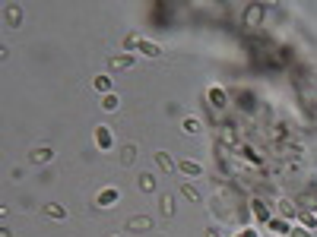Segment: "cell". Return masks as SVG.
Masks as SVG:
<instances>
[{
	"mask_svg": "<svg viewBox=\"0 0 317 237\" xmlns=\"http://www.w3.org/2000/svg\"><path fill=\"white\" fill-rule=\"evenodd\" d=\"M4 22H7V29H19V22H22V7L7 4V10H4Z\"/></svg>",
	"mask_w": 317,
	"mask_h": 237,
	"instance_id": "6da1fadb",
	"label": "cell"
},
{
	"mask_svg": "<svg viewBox=\"0 0 317 237\" xmlns=\"http://www.w3.org/2000/svg\"><path fill=\"white\" fill-rule=\"evenodd\" d=\"M51 158H54V152H51L48 146H35V149L29 152V161H32V164H48Z\"/></svg>",
	"mask_w": 317,
	"mask_h": 237,
	"instance_id": "7a4b0ae2",
	"label": "cell"
},
{
	"mask_svg": "<svg viewBox=\"0 0 317 237\" xmlns=\"http://www.w3.org/2000/svg\"><path fill=\"white\" fill-rule=\"evenodd\" d=\"M152 158H156V164H159V168L162 171H165V174H171V171H178V161H171V155H168V152H156V155H152Z\"/></svg>",
	"mask_w": 317,
	"mask_h": 237,
	"instance_id": "3957f363",
	"label": "cell"
},
{
	"mask_svg": "<svg viewBox=\"0 0 317 237\" xmlns=\"http://www.w3.org/2000/svg\"><path fill=\"white\" fill-rule=\"evenodd\" d=\"M149 228H152V218L149 215H133L130 221H127V231H137V234L140 231H149Z\"/></svg>",
	"mask_w": 317,
	"mask_h": 237,
	"instance_id": "277c9868",
	"label": "cell"
},
{
	"mask_svg": "<svg viewBox=\"0 0 317 237\" xmlns=\"http://www.w3.org/2000/svg\"><path fill=\"white\" fill-rule=\"evenodd\" d=\"M133 61H137V57L133 54H117V57H111V70H130L133 67Z\"/></svg>",
	"mask_w": 317,
	"mask_h": 237,
	"instance_id": "5b68a950",
	"label": "cell"
},
{
	"mask_svg": "<svg viewBox=\"0 0 317 237\" xmlns=\"http://www.w3.org/2000/svg\"><path fill=\"white\" fill-rule=\"evenodd\" d=\"M137 51H140V54H146V57H162V54H165V51H162V47H159L156 41H146V38L140 41V47H137Z\"/></svg>",
	"mask_w": 317,
	"mask_h": 237,
	"instance_id": "8992f818",
	"label": "cell"
},
{
	"mask_svg": "<svg viewBox=\"0 0 317 237\" xmlns=\"http://www.w3.org/2000/svg\"><path fill=\"white\" fill-rule=\"evenodd\" d=\"M178 171L184 174V177H200L203 174V168L197 161H178Z\"/></svg>",
	"mask_w": 317,
	"mask_h": 237,
	"instance_id": "52a82bcc",
	"label": "cell"
},
{
	"mask_svg": "<svg viewBox=\"0 0 317 237\" xmlns=\"http://www.w3.org/2000/svg\"><path fill=\"white\" fill-rule=\"evenodd\" d=\"M44 215L54 218V221H64V218H67V209H64L61 203H48V206H44Z\"/></svg>",
	"mask_w": 317,
	"mask_h": 237,
	"instance_id": "ba28073f",
	"label": "cell"
},
{
	"mask_svg": "<svg viewBox=\"0 0 317 237\" xmlns=\"http://www.w3.org/2000/svg\"><path fill=\"white\" fill-rule=\"evenodd\" d=\"M117 199H121V193H117V190H102L96 203H99V206H114Z\"/></svg>",
	"mask_w": 317,
	"mask_h": 237,
	"instance_id": "9c48e42d",
	"label": "cell"
},
{
	"mask_svg": "<svg viewBox=\"0 0 317 237\" xmlns=\"http://www.w3.org/2000/svg\"><path fill=\"white\" fill-rule=\"evenodd\" d=\"M279 215L283 218H298V209L292 206V199H279Z\"/></svg>",
	"mask_w": 317,
	"mask_h": 237,
	"instance_id": "30bf717a",
	"label": "cell"
},
{
	"mask_svg": "<svg viewBox=\"0 0 317 237\" xmlns=\"http://www.w3.org/2000/svg\"><path fill=\"white\" fill-rule=\"evenodd\" d=\"M137 187L143 190V193H152V190H156V177L152 174H140V181H137Z\"/></svg>",
	"mask_w": 317,
	"mask_h": 237,
	"instance_id": "8fae6325",
	"label": "cell"
},
{
	"mask_svg": "<svg viewBox=\"0 0 317 237\" xmlns=\"http://www.w3.org/2000/svg\"><path fill=\"white\" fill-rule=\"evenodd\" d=\"M266 228L273 231V234H289V231H292L289 224H286V218H269V224H266Z\"/></svg>",
	"mask_w": 317,
	"mask_h": 237,
	"instance_id": "7c38bea8",
	"label": "cell"
},
{
	"mask_svg": "<svg viewBox=\"0 0 317 237\" xmlns=\"http://www.w3.org/2000/svg\"><path fill=\"white\" fill-rule=\"evenodd\" d=\"M96 139H99L102 149H111V133H108V127H96Z\"/></svg>",
	"mask_w": 317,
	"mask_h": 237,
	"instance_id": "4fadbf2b",
	"label": "cell"
},
{
	"mask_svg": "<svg viewBox=\"0 0 317 237\" xmlns=\"http://www.w3.org/2000/svg\"><path fill=\"white\" fill-rule=\"evenodd\" d=\"M298 221H301L308 231H314V228H317V218L311 215V212H298Z\"/></svg>",
	"mask_w": 317,
	"mask_h": 237,
	"instance_id": "5bb4252c",
	"label": "cell"
},
{
	"mask_svg": "<svg viewBox=\"0 0 317 237\" xmlns=\"http://www.w3.org/2000/svg\"><path fill=\"white\" fill-rule=\"evenodd\" d=\"M96 89L105 92V95H111V79L108 76H96Z\"/></svg>",
	"mask_w": 317,
	"mask_h": 237,
	"instance_id": "9a60e30c",
	"label": "cell"
},
{
	"mask_svg": "<svg viewBox=\"0 0 317 237\" xmlns=\"http://www.w3.org/2000/svg\"><path fill=\"white\" fill-rule=\"evenodd\" d=\"M254 215L260 218V221H266V224H269V218H273V215L266 212V206H263V203H254Z\"/></svg>",
	"mask_w": 317,
	"mask_h": 237,
	"instance_id": "2e32d148",
	"label": "cell"
},
{
	"mask_svg": "<svg viewBox=\"0 0 317 237\" xmlns=\"http://www.w3.org/2000/svg\"><path fill=\"white\" fill-rule=\"evenodd\" d=\"M159 206H162V215H171V212H174L171 196H162V199H159Z\"/></svg>",
	"mask_w": 317,
	"mask_h": 237,
	"instance_id": "e0dca14e",
	"label": "cell"
},
{
	"mask_svg": "<svg viewBox=\"0 0 317 237\" xmlns=\"http://www.w3.org/2000/svg\"><path fill=\"white\" fill-rule=\"evenodd\" d=\"M102 108H105V111H117V98H114V95H105Z\"/></svg>",
	"mask_w": 317,
	"mask_h": 237,
	"instance_id": "ac0fdd59",
	"label": "cell"
},
{
	"mask_svg": "<svg viewBox=\"0 0 317 237\" xmlns=\"http://www.w3.org/2000/svg\"><path fill=\"white\" fill-rule=\"evenodd\" d=\"M289 237H314V231H308V228H298V224H295V228L289 231Z\"/></svg>",
	"mask_w": 317,
	"mask_h": 237,
	"instance_id": "d6986e66",
	"label": "cell"
},
{
	"mask_svg": "<svg viewBox=\"0 0 317 237\" xmlns=\"http://www.w3.org/2000/svg\"><path fill=\"white\" fill-rule=\"evenodd\" d=\"M181 190H184V196H187V199H194V203H197V199H200V193H197V190H194L191 184H184Z\"/></svg>",
	"mask_w": 317,
	"mask_h": 237,
	"instance_id": "ffe728a7",
	"label": "cell"
},
{
	"mask_svg": "<svg viewBox=\"0 0 317 237\" xmlns=\"http://www.w3.org/2000/svg\"><path fill=\"white\" fill-rule=\"evenodd\" d=\"M133 152H137L133 146H127V149H124V155H121V161H124V164H130V161L137 158V155H133Z\"/></svg>",
	"mask_w": 317,
	"mask_h": 237,
	"instance_id": "44dd1931",
	"label": "cell"
},
{
	"mask_svg": "<svg viewBox=\"0 0 317 237\" xmlns=\"http://www.w3.org/2000/svg\"><path fill=\"white\" fill-rule=\"evenodd\" d=\"M140 41H143V38H137V35H127V38H124V47H140Z\"/></svg>",
	"mask_w": 317,
	"mask_h": 237,
	"instance_id": "7402d4cb",
	"label": "cell"
},
{
	"mask_svg": "<svg viewBox=\"0 0 317 237\" xmlns=\"http://www.w3.org/2000/svg\"><path fill=\"white\" fill-rule=\"evenodd\" d=\"M197 130H200L197 121H184V133H197Z\"/></svg>",
	"mask_w": 317,
	"mask_h": 237,
	"instance_id": "603a6c76",
	"label": "cell"
},
{
	"mask_svg": "<svg viewBox=\"0 0 317 237\" xmlns=\"http://www.w3.org/2000/svg\"><path fill=\"white\" fill-rule=\"evenodd\" d=\"M209 98H213V101H219V104H225V95H222L219 89H213V92H209Z\"/></svg>",
	"mask_w": 317,
	"mask_h": 237,
	"instance_id": "cb8c5ba5",
	"label": "cell"
},
{
	"mask_svg": "<svg viewBox=\"0 0 317 237\" xmlns=\"http://www.w3.org/2000/svg\"><path fill=\"white\" fill-rule=\"evenodd\" d=\"M206 237H222V234L219 231H206Z\"/></svg>",
	"mask_w": 317,
	"mask_h": 237,
	"instance_id": "d4e9b609",
	"label": "cell"
}]
</instances>
